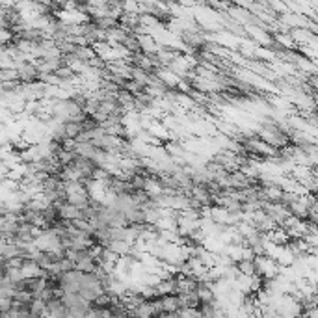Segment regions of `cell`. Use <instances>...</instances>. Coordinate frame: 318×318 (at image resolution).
<instances>
[{
  "label": "cell",
  "mask_w": 318,
  "mask_h": 318,
  "mask_svg": "<svg viewBox=\"0 0 318 318\" xmlns=\"http://www.w3.org/2000/svg\"><path fill=\"white\" fill-rule=\"evenodd\" d=\"M130 314H134V316H138V318H155L157 316L155 302H153V300H145V302H142Z\"/></svg>",
  "instance_id": "7a4b0ae2"
},
{
  "label": "cell",
  "mask_w": 318,
  "mask_h": 318,
  "mask_svg": "<svg viewBox=\"0 0 318 318\" xmlns=\"http://www.w3.org/2000/svg\"><path fill=\"white\" fill-rule=\"evenodd\" d=\"M162 309L164 313H177L181 309V302H179V294H167V296H160Z\"/></svg>",
  "instance_id": "3957f363"
},
{
  "label": "cell",
  "mask_w": 318,
  "mask_h": 318,
  "mask_svg": "<svg viewBox=\"0 0 318 318\" xmlns=\"http://www.w3.org/2000/svg\"><path fill=\"white\" fill-rule=\"evenodd\" d=\"M64 130H65V136L71 138V140H77V138L84 133L82 123H79V121H65L64 123Z\"/></svg>",
  "instance_id": "277c9868"
},
{
  "label": "cell",
  "mask_w": 318,
  "mask_h": 318,
  "mask_svg": "<svg viewBox=\"0 0 318 318\" xmlns=\"http://www.w3.org/2000/svg\"><path fill=\"white\" fill-rule=\"evenodd\" d=\"M0 79H2V82H21L19 71H17L15 67L0 69Z\"/></svg>",
  "instance_id": "5b68a950"
},
{
  "label": "cell",
  "mask_w": 318,
  "mask_h": 318,
  "mask_svg": "<svg viewBox=\"0 0 318 318\" xmlns=\"http://www.w3.org/2000/svg\"><path fill=\"white\" fill-rule=\"evenodd\" d=\"M19 71V79L23 84H34V82H40V69H38V64L35 62H26V64L19 65L17 67Z\"/></svg>",
  "instance_id": "6da1fadb"
},
{
  "label": "cell",
  "mask_w": 318,
  "mask_h": 318,
  "mask_svg": "<svg viewBox=\"0 0 318 318\" xmlns=\"http://www.w3.org/2000/svg\"><path fill=\"white\" fill-rule=\"evenodd\" d=\"M128 318H138V316H134V314H130V316H128Z\"/></svg>",
  "instance_id": "8992f818"
}]
</instances>
